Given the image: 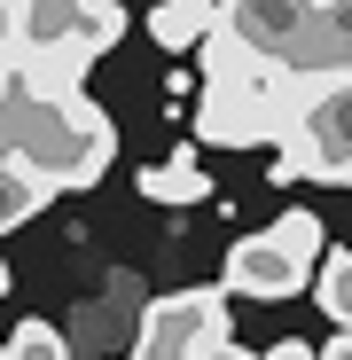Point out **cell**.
I'll return each instance as SVG.
<instances>
[{
	"label": "cell",
	"instance_id": "7a4b0ae2",
	"mask_svg": "<svg viewBox=\"0 0 352 360\" xmlns=\"http://www.w3.org/2000/svg\"><path fill=\"white\" fill-rule=\"evenodd\" d=\"M117 157V126H110V110L79 86V94H55V102H32L16 94L8 110V149H0V165L24 172L32 188L47 196H71V188H94V180L110 172Z\"/></svg>",
	"mask_w": 352,
	"mask_h": 360
},
{
	"label": "cell",
	"instance_id": "e0dca14e",
	"mask_svg": "<svg viewBox=\"0 0 352 360\" xmlns=\"http://www.w3.org/2000/svg\"><path fill=\"white\" fill-rule=\"evenodd\" d=\"M321 8H352V0H321Z\"/></svg>",
	"mask_w": 352,
	"mask_h": 360
},
{
	"label": "cell",
	"instance_id": "9a60e30c",
	"mask_svg": "<svg viewBox=\"0 0 352 360\" xmlns=\"http://www.w3.org/2000/svg\"><path fill=\"white\" fill-rule=\"evenodd\" d=\"M321 360H352V329H337V337L321 345Z\"/></svg>",
	"mask_w": 352,
	"mask_h": 360
},
{
	"label": "cell",
	"instance_id": "5bb4252c",
	"mask_svg": "<svg viewBox=\"0 0 352 360\" xmlns=\"http://www.w3.org/2000/svg\"><path fill=\"white\" fill-rule=\"evenodd\" d=\"M16 24H24V16H16V0H0V55H16Z\"/></svg>",
	"mask_w": 352,
	"mask_h": 360
},
{
	"label": "cell",
	"instance_id": "6da1fadb",
	"mask_svg": "<svg viewBox=\"0 0 352 360\" xmlns=\"http://www.w3.org/2000/svg\"><path fill=\"white\" fill-rule=\"evenodd\" d=\"M298 110V63L289 55H259L227 24L204 39V94H196V141L211 149H259L289 126Z\"/></svg>",
	"mask_w": 352,
	"mask_h": 360
},
{
	"label": "cell",
	"instance_id": "ba28073f",
	"mask_svg": "<svg viewBox=\"0 0 352 360\" xmlns=\"http://www.w3.org/2000/svg\"><path fill=\"white\" fill-rule=\"evenodd\" d=\"M313 297H321V314H329L337 329H352V251H329V259L313 266Z\"/></svg>",
	"mask_w": 352,
	"mask_h": 360
},
{
	"label": "cell",
	"instance_id": "2e32d148",
	"mask_svg": "<svg viewBox=\"0 0 352 360\" xmlns=\"http://www.w3.org/2000/svg\"><path fill=\"white\" fill-rule=\"evenodd\" d=\"M8 290H16V266H8V259H0V297H8Z\"/></svg>",
	"mask_w": 352,
	"mask_h": 360
},
{
	"label": "cell",
	"instance_id": "8992f818",
	"mask_svg": "<svg viewBox=\"0 0 352 360\" xmlns=\"http://www.w3.org/2000/svg\"><path fill=\"white\" fill-rule=\"evenodd\" d=\"M141 196L149 204H172V212H188V204H211V172L196 165V149H172L164 165H141Z\"/></svg>",
	"mask_w": 352,
	"mask_h": 360
},
{
	"label": "cell",
	"instance_id": "ac0fdd59",
	"mask_svg": "<svg viewBox=\"0 0 352 360\" xmlns=\"http://www.w3.org/2000/svg\"><path fill=\"white\" fill-rule=\"evenodd\" d=\"M0 360H8V337H0Z\"/></svg>",
	"mask_w": 352,
	"mask_h": 360
},
{
	"label": "cell",
	"instance_id": "30bf717a",
	"mask_svg": "<svg viewBox=\"0 0 352 360\" xmlns=\"http://www.w3.org/2000/svg\"><path fill=\"white\" fill-rule=\"evenodd\" d=\"M274 235H282L298 259H313V266L329 259V227H321V212H306V204H298V212H282V219H274Z\"/></svg>",
	"mask_w": 352,
	"mask_h": 360
},
{
	"label": "cell",
	"instance_id": "52a82bcc",
	"mask_svg": "<svg viewBox=\"0 0 352 360\" xmlns=\"http://www.w3.org/2000/svg\"><path fill=\"white\" fill-rule=\"evenodd\" d=\"M211 24H219V0H157L149 8V39L164 55H196L211 39Z\"/></svg>",
	"mask_w": 352,
	"mask_h": 360
},
{
	"label": "cell",
	"instance_id": "4fadbf2b",
	"mask_svg": "<svg viewBox=\"0 0 352 360\" xmlns=\"http://www.w3.org/2000/svg\"><path fill=\"white\" fill-rule=\"evenodd\" d=\"M16 110V55H0V117Z\"/></svg>",
	"mask_w": 352,
	"mask_h": 360
},
{
	"label": "cell",
	"instance_id": "9c48e42d",
	"mask_svg": "<svg viewBox=\"0 0 352 360\" xmlns=\"http://www.w3.org/2000/svg\"><path fill=\"white\" fill-rule=\"evenodd\" d=\"M39 212H47V188H32L24 172L0 165V235H16V227H24V219H39Z\"/></svg>",
	"mask_w": 352,
	"mask_h": 360
},
{
	"label": "cell",
	"instance_id": "5b68a950",
	"mask_svg": "<svg viewBox=\"0 0 352 360\" xmlns=\"http://www.w3.org/2000/svg\"><path fill=\"white\" fill-rule=\"evenodd\" d=\"M219 24L243 39V47L289 55V63H298V47H306L313 24H321V0H219Z\"/></svg>",
	"mask_w": 352,
	"mask_h": 360
},
{
	"label": "cell",
	"instance_id": "3957f363",
	"mask_svg": "<svg viewBox=\"0 0 352 360\" xmlns=\"http://www.w3.org/2000/svg\"><path fill=\"white\" fill-rule=\"evenodd\" d=\"M235 329H227V282L219 290H164L149 297L141 337L126 360H227Z\"/></svg>",
	"mask_w": 352,
	"mask_h": 360
},
{
	"label": "cell",
	"instance_id": "7c38bea8",
	"mask_svg": "<svg viewBox=\"0 0 352 360\" xmlns=\"http://www.w3.org/2000/svg\"><path fill=\"white\" fill-rule=\"evenodd\" d=\"M259 360H321V345H306V337H274Z\"/></svg>",
	"mask_w": 352,
	"mask_h": 360
},
{
	"label": "cell",
	"instance_id": "277c9868",
	"mask_svg": "<svg viewBox=\"0 0 352 360\" xmlns=\"http://www.w3.org/2000/svg\"><path fill=\"white\" fill-rule=\"evenodd\" d=\"M298 290H313V259H298L274 227L235 235V251H227V297H259V306H282V297H298Z\"/></svg>",
	"mask_w": 352,
	"mask_h": 360
},
{
	"label": "cell",
	"instance_id": "8fae6325",
	"mask_svg": "<svg viewBox=\"0 0 352 360\" xmlns=\"http://www.w3.org/2000/svg\"><path fill=\"white\" fill-rule=\"evenodd\" d=\"M8 360H71V345H63L55 321H16L8 329Z\"/></svg>",
	"mask_w": 352,
	"mask_h": 360
}]
</instances>
